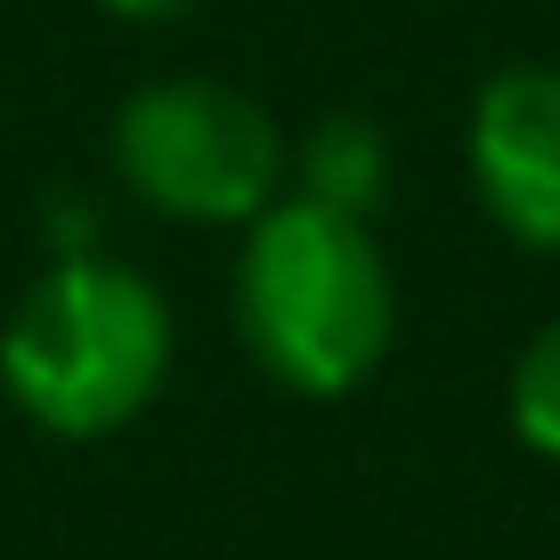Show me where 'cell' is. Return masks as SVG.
Listing matches in <instances>:
<instances>
[{"instance_id": "cell-1", "label": "cell", "mask_w": 560, "mask_h": 560, "mask_svg": "<svg viewBox=\"0 0 560 560\" xmlns=\"http://www.w3.org/2000/svg\"><path fill=\"white\" fill-rule=\"evenodd\" d=\"M236 325L301 398H350L398 334V284L374 228L317 196L268 203L236 260Z\"/></svg>"}, {"instance_id": "cell-2", "label": "cell", "mask_w": 560, "mask_h": 560, "mask_svg": "<svg viewBox=\"0 0 560 560\" xmlns=\"http://www.w3.org/2000/svg\"><path fill=\"white\" fill-rule=\"evenodd\" d=\"M171 308L139 268L57 260L0 325V382L49 439H106L171 374Z\"/></svg>"}, {"instance_id": "cell-3", "label": "cell", "mask_w": 560, "mask_h": 560, "mask_svg": "<svg viewBox=\"0 0 560 560\" xmlns=\"http://www.w3.org/2000/svg\"><path fill=\"white\" fill-rule=\"evenodd\" d=\"M114 171L171 220L244 228L284 187V139L260 98L187 73V82H147L114 114Z\"/></svg>"}, {"instance_id": "cell-4", "label": "cell", "mask_w": 560, "mask_h": 560, "mask_svg": "<svg viewBox=\"0 0 560 560\" xmlns=\"http://www.w3.org/2000/svg\"><path fill=\"white\" fill-rule=\"evenodd\" d=\"M471 187L528 253H560V66H504L471 106Z\"/></svg>"}, {"instance_id": "cell-5", "label": "cell", "mask_w": 560, "mask_h": 560, "mask_svg": "<svg viewBox=\"0 0 560 560\" xmlns=\"http://www.w3.org/2000/svg\"><path fill=\"white\" fill-rule=\"evenodd\" d=\"M382 187H390V147H382L374 122H358V114H334V122L308 130L301 147V196L334 203V211H374Z\"/></svg>"}, {"instance_id": "cell-6", "label": "cell", "mask_w": 560, "mask_h": 560, "mask_svg": "<svg viewBox=\"0 0 560 560\" xmlns=\"http://www.w3.org/2000/svg\"><path fill=\"white\" fill-rule=\"evenodd\" d=\"M512 431L528 439L545 463H560V317L512 365Z\"/></svg>"}, {"instance_id": "cell-7", "label": "cell", "mask_w": 560, "mask_h": 560, "mask_svg": "<svg viewBox=\"0 0 560 560\" xmlns=\"http://www.w3.org/2000/svg\"><path fill=\"white\" fill-rule=\"evenodd\" d=\"M114 16H130V25H163V16H179V9H196V0H106Z\"/></svg>"}]
</instances>
